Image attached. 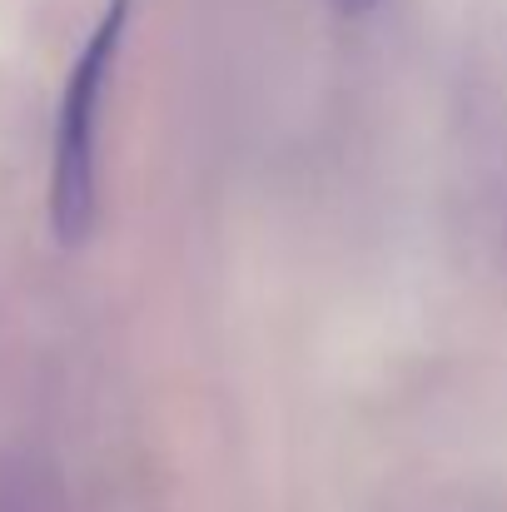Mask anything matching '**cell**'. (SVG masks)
I'll list each match as a JSON object with an SVG mask.
<instances>
[{"label":"cell","instance_id":"1","mask_svg":"<svg viewBox=\"0 0 507 512\" xmlns=\"http://www.w3.org/2000/svg\"><path fill=\"white\" fill-rule=\"evenodd\" d=\"M135 0H105L90 40L80 45L65 95H60V120H55V165H50V224L55 239L70 249L90 234L95 224V145H100V105L120 60V40L130 25Z\"/></svg>","mask_w":507,"mask_h":512},{"label":"cell","instance_id":"2","mask_svg":"<svg viewBox=\"0 0 507 512\" xmlns=\"http://www.w3.org/2000/svg\"><path fill=\"white\" fill-rule=\"evenodd\" d=\"M334 5L343 10V15H363V10H373L378 0H334Z\"/></svg>","mask_w":507,"mask_h":512}]
</instances>
